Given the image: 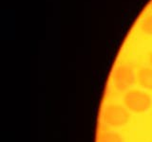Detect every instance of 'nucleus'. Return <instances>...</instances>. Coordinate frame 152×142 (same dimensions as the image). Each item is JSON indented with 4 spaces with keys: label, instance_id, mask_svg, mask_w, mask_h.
<instances>
[{
    "label": "nucleus",
    "instance_id": "nucleus-3",
    "mask_svg": "<svg viewBox=\"0 0 152 142\" xmlns=\"http://www.w3.org/2000/svg\"><path fill=\"white\" fill-rule=\"evenodd\" d=\"M134 82H136V73H134L133 65L127 62L119 64L112 75V85L115 91L125 93L129 90Z\"/></svg>",
    "mask_w": 152,
    "mask_h": 142
},
{
    "label": "nucleus",
    "instance_id": "nucleus-8",
    "mask_svg": "<svg viewBox=\"0 0 152 142\" xmlns=\"http://www.w3.org/2000/svg\"><path fill=\"white\" fill-rule=\"evenodd\" d=\"M150 8H151V9H152V1H151V3H150Z\"/></svg>",
    "mask_w": 152,
    "mask_h": 142
},
{
    "label": "nucleus",
    "instance_id": "nucleus-7",
    "mask_svg": "<svg viewBox=\"0 0 152 142\" xmlns=\"http://www.w3.org/2000/svg\"><path fill=\"white\" fill-rule=\"evenodd\" d=\"M148 63H149V65L152 67V52H150L148 55Z\"/></svg>",
    "mask_w": 152,
    "mask_h": 142
},
{
    "label": "nucleus",
    "instance_id": "nucleus-4",
    "mask_svg": "<svg viewBox=\"0 0 152 142\" xmlns=\"http://www.w3.org/2000/svg\"><path fill=\"white\" fill-rule=\"evenodd\" d=\"M136 83L138 85L145 90L152 91V67L142 66L136 72Z\"/></svg>",
    "mask_w": 152,
    "mask_h": 142
},
{
    "label": "nucleus",
    "instance_id": "nucleus-6",
    "mask_svg": "<svg viewBox=\"0 0 152 142\" xmlns=\"http://www.w3.org/2000/svg\"><path fill=\"white\" fill-rule=\"evenodd\" d=\"M140 30L142 34L152 37V13H147L140 23Z\"/></svg>",
    "mask_w": 152,
    "mask_h": 142
},
{
    "label": "nucleus",
    "instance_id": "nucleus-5",
    "mask_svg": "<svg viewBox=\"0 0 152 142\" xmlns=\"http://www.w3.org/2000/svg\"><path fill=\"white\" fill-rule=\"evenodd\" d=\"M97 142H124V140L118 133L111 131H102L97 136Z\"/></svg>",
    "mask_w": 152,
    "mask_h": 142
},
{
    "label": "nucleus",
    "instance_id": "nucleus-2",
    "mask_svg": "<svg viewBox=\"0 0 152 142\" xmlns=\"http://www.w3.org/2000/svg\"><path fill=\"white\" fill-rule=\"evenodd\" d=\"M102 120L109 128H120L129 122L130 113L121 104L108 103L103 109Z\"/></svg>",
    "mask_w": 152,
    "mask_h": 142
},
{
    "label": "nucleus",
    "instance_id": "nucleus-1",
    "mask_svg": "<svg viewBox=\"0 0 152 142\" xmlns=\"http://www.w3.org/2000/svg\"><path fill=\"white\" fill-rule=\"evenodd\" d=\"M123 105L129 112L142 114L151 108L152 97L145 90L129 89L124 93Z\"/></svg>",
    "mask_w": 152,
    "mask_h": 142
}]
</instances>
